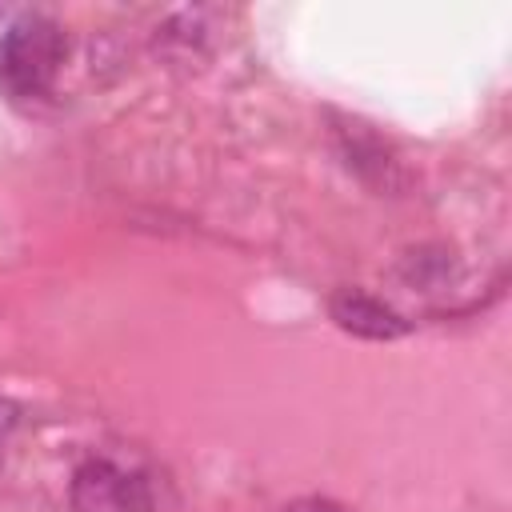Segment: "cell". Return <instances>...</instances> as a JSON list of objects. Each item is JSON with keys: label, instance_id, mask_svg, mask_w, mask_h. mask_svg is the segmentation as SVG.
Masks as SVG:
<instances>
[{"label": "cell", "instance_id": "obj_4", "mask_svg": "<svg viewBox=\"0 0 512 512\" xmlns=\"http://www.w3.org/2000/svg\"><path fill=\"white\" fill-rule=\"evenodd\" d=\"M284 512H348V508H340V504H332V500H320V496H308V500L288 504Z\"/></svg>", "mask_w": 512, "mask_h": 512}, {"label": "cell", "instance_id": "obj_3", "mask_svg": "<svg viewBox=\"0 0 512 512\" xmlns=\"http://www.w3.org/2000/svg\"><path fill=\"white\" fill-rule=\"evenodd\" d=\"M72 496L80 508H116V512H144L148 508V488L140 476H128L112 468L108 460L84 464L76 472Z\"/></svg>", "mask_w": 512, "mask_h": 512}, {"label": "cell", "instance_id": "obj_1", "mask_svg": "<svg viewBox=\"0 0 512 512\" xmlns=\"http://www.w3.org/2000/svg\"><path fill=\"white\" fill-rule=\"evenodd\" d=\"M64 28L44 12H24L0 32V96L24 104L52 92L64 64Z\"/></svg>", "mask_w": 512, "mask_h": 512}, {"label": "cell", "instance_id": "obj_2", "mask_svg": "<svg viewBox=\"0 0 512 512\" xmlns=\"http://www.w3.org/2000/svg\"><path fill=\"white\" fill-rule=\"evenodd\" d=\"M328 316L336 320V328H344L348 336H360V340H396L412 328L392 304H384L380 296H372L364 288H336L328 296Z\"/></svg>", "mask_w": 512, "mask_h": 512}]
</instances>
